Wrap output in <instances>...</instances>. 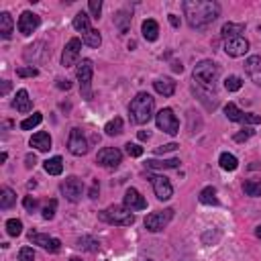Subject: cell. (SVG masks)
Listing matches in <instances>:
<instances>
[{"mask_svg":"<svg viewBox=\"0 0 261 261\" xmlns=\"http://www.w3.org/2000/svg\"><path fill=\"white\" fill-rule=\"evenodd\" d=\"M184 14L192 29H204L218 18L220 6L218 2H212V0H186Z\"/></svg>","mask_w":261,"mask_h":261,"instance_id":"obj_1","label":"cell"},{"mask_svg":"<svg viewBox=\"0 0 261 261\" xmlns=\"http://www.w3.org/2000/svg\"><path fill=\"white\" fill-rule=\"evenodd\" d=\"M218 77H220V67L218 63L210 61V59H204L200 63L194 65V82L198 84L200 90H206V92H212L216 90V84H218Z\"/></svg>","mask_w":261,"mask_h":261,"instance_id":"obj_2","label":"cell"},{"mask_svg":"<svg viewBox=\"0 0 261 261\" xmlns=\"http://www.w3.org/2000/svg\"><path fill=\"white\" fill-rule=\"evenodd\" d=\"M153 108H155V100H153V96L147 94V92H139V94L130 100V104H128V114H130L133 122H137V124H145V122L151 120V116H153Z\"/></svg>","mask_w":261,"mask_h":261,"instance_id":"obj_3","label":"cell"},{"mask_svg":"<svg viewBox=\"0 0 261 261\" xmlns=\"http://www.w3.org/2000/svg\"><path fill=\"white\" fill-rule=\"evenodd\" d=\"M98 218L108 222V224H118V226H130L135 222V214L126 206H118V204H112V206L104 208L98 214Z\"/></svg>","mask_w":261,"mask_h":261,"instance_id":"obj_4","label":"cell"},{"mask_svg":"<svg viewBox=\"0 0 261 261\" xmlns=\"http://www.w3.org/2000/svg\"><path fill=\"white\" fill-rule=\"evenodd\" d=\"M75 75H77V82H80V92H82V98L84 100H92V75H94V63L92 59H82L77 63V69H75Z\"/></svg>","mask_w":261,"mask_h":261,"instance_id":"obj_5","label":"cell"},{"mask_svg":"<svg viewBox=\"0 0 261 261\" xmlns=\"http://www.w3.org/2000/svg\"><path fill=\"white\" fill-rule=\"evenodd\" d=\"M171 218H173V210L171 208L155 210V212H151V214L145 216V228L149 232H159V230H163L169 224Z\"/></svg>","mask_w":261,"mask_h":261,"instance_id":"obj_6","label":"cell"},{"mask_svg":"<svg viewBox=\"0 0 261 261\" xmlns=\"http://www.w3.org/2000/svg\"><path fill=\"white\" fill-rule=\"evenodd\" d=\"M155 122H157V126H159L163 133H167V135H177V133H179V120L175 118V114H173L171 108H161V110L155 114Z\"/></svg>","mask_w":261,"mask_h":261,"instance_id":"obj_7","label":"cell"},{"mask_svg":"<svg viewBox=\"0 0 261 261\" xmlns=\"http://www.w3.org/2000/svg\"><path fill=\"white\" fill-rule=\"evenodd\" d=\"M61 192H63V196L69 202H80L82 200V194H84V181L80 177H75V175H69V177L63 179Z\"/></svg>","mask_w":261,"mask_h":261,"instance_id":"obj_8","label":"cell"},{"mask_svg":"<svg viewBox=\"0 0 261 261\" xmlns=\"http://www.w3.org/2000/svg\"><path fill=\"white\" fill-rule=\"evenodd\" d=\"M67 149L71 155H86L88 153V141L86 137L82 135L80 128H71L69 130V137H67Z\"/></svg>","mask_w":261,"mask_h":261,"instance_id":"obj_9","label":"cell"},{"mask_svg":"<svg viewBox=\"0 0 261 261\" xmlns=\"http://www.w3.org/2000/svg\"><path fill=\"white\" fill-rule=\"evenodd\" d=\"M96 161H98L102 167H118L120 161H122V153H120L116 147H104V149L98 151Z\"/></svg>","mask_w":261,"mask_h":261,"instance_id":"obj_10","label":"cell"},{"mask_svg":"<svg viewBox=\"0 0 261 261\" xmlns=\"http://www.w3.org/2000/svg\"><path fill=\"white\" fill-rule=\"evenodd\" d=\"M29 239L33 245H39L41 249L49 251V253H57L61 249V241L55 239V237H49V234H43V232H29Z\"/></svg>","mask_w":261,"mask_h":261,"instance_id":"obj_11","label":"cell"},{"mask_svg":"<svg viewBox=\"0 0 261 261\" xmlns=\"http://www.w3.org/2000/svg\"><path fill=\"white\" fill-rule=\"evenodd\" d=\"M80 49H82V41L77 37L69 39L67 45H65V49H63V53H61V65L63 67L73 65L77 61V57H80Z\"/></svg>","mask_w":261,"mask_h":261,"instance_id":"obj_12","label":"cell"},{"mask_svg":"<svg viewBox=\"0 0 261 261\" xmlns=\"http://www.w3.org/2000/svg\"><path fill=\"white\" fill-rule=\"evenodd\" d=\"M39 22H41V18H39V14H35V12H31V10H24L20 16H18V33L20 35H33V31L39 27Z\"/></svg>","mask_w":261,"mask_h":261,"instance_id":"obj_13","label":"cell"},{"mask_svg":"<svg viewBox=\"0 0 261 261\" xmlns=\"http://www.w3.org/2000/svg\"><path fill=\"white\" fill-rule=\"evenodd\" d=\"M151 184L159 200H169L173 196V186L165 175H151Z\"/></svg>","mask_w":261,"mask_h":261,"instance_id":"obj_14","label":"cell"},{"mask_svg":"<svg viewBox=\"0 0 261 261\" xmlns=\"http://www.w3.org/2000/svg\"><path fill=\"white\" fill-rule=\"evenodd\" d=\"M224 51H226V55H230V57H241V55H245V53L249 51V41H247L245 37L228 39V41H224Z\"/></svg>","mask_w":261,"mask_h":261,"instance_id":"obj_15","label":"cell"},{"mask_svg":"<svg viewBox=\"0 0 261 261\" xmlns=\"http://www.w3.org/2000/svg\"><path fill=\"white\" fill-rule=\"evenodd\" d=\"M124 206H126L130 212H135V210H145V208H147V200L139 194V190L128 188V190L124 192Z\"/></svg>","mask_w":261,"mask_h":261,"instance_id":"obj_16","label":"cell"},{"mask_svg":"<svg viewBox=\"0 0 261 261\" xmlns=\"http://www.w3.org/2000/svg\"><path fill=\"white\" fill-rule=\"evenodd\" d=\"M245 71L257 86H261V55H251L245 61Z\"/></svg>","mask_w":261,"mask_h":261,"instance_id":"obj_17","label":"cell"},{"mask_svg":"<svg viewBox=\"0 0 261 261\" xmlns=\"http://www.w3.org/2000/svg\"><path fill=\"white\" fill-rule=\"evenodd\" d=\"M153 88H155V92L157 94H161V96H173V92H175V82L171 80V77H159V80H155L153 82Z\"/></svg>","mask_w":261,"mask_h":261,"instance_id":"obj_18","label":"cell"},{"mask_svg":"<svg viewBox=\"0 0 261 261\" xmlns=\"http://www.w3.org/2000/svg\"><path fill=\"white\" fill-rule=\"evenodd\" d=\"M29 143H31V147H35V149H39V151H49V149H51V137H49V133H45V130L35 133Z\"/></svg>","mask_w":261,"mask_h":261,"instance_id":"obj_19","label":"cell"},{"mask_svg":"<svg viewBox=\"0 0 261 261\" xmlns=\"http://www.w3.org/2000/svg\"><path fill=\"white\" fill-rule=\"evenodd\" d=\"M90 18H92V16H88L84 10H80V12L73 16V29H75L77 33H82V37H86V35L92 31V27H90Z\"/></svg>","mask_w":261,"mask_h":261,"instance_id":"obj_20","label":"cell"},{"mask_svg":"<svg viewBox=\"0 0 261 261\" xmlns=\"http://www.w3.org/2000/svg\"><path fill=\"white\" fill-rule=\"evenodd\" d=\"M241 33H245V24L243 22H224L222 29H220V35L224 37V41L241 37Z\"/></svg>","mask_w":261,"mask_h":261,"instance_id":"obj_21","label":"cell"},{"mask_svg":"<svg viewBox=\"0 0 261 261\" xmlns=\"http://www.w3.org/2000/svg\"><path fill=\"white\" fill-rule=\"evenodd\" d=\"M12 106H14L18 112H31L33 100L29 98V92H27V90H18V92H16V98H14V102H12Z\"/></svg>","mask_w":261,"mask_h":261,"instance_id":"obj_22","label":"cell"},{"mask_svg":"<svg viewBox=\"0 0 261 261\" xmlns=\"http://www.w3.org/2000/svg\"><path fill=\"white\" fill-rule=\"evenodd\" d=\"M141 33H143L145 41H157V37H159V24L153 18H147V20H143Z\"/></svg>","mask_w":261,"mask_h":261,"instance_id":"obj_23","label":"cell"},{"mask_svg":"<svg viewBox=\"0 0 261 261\" xmlns=\"http://www.w3.org/2000/svg\"><path fill=\"white\" fill-rule=\"evenodd\" d=\"M130 12L128 10H118L114 14V27L118 29V33H126L130 29Z\"/></svg>","mask_w":261,"mask_h":261,"instance_id":"obj_24","label":"cell"},{"mask_svg":"<svg viewBox=\"0 0 261 261\" xmlns=\"http://www.w3.org/2000/svg\"><path fill=\"white\" fill-rule=\"evenodd\" d=\"M12 29H14V20L8 12H0V37L2 39H10L12 37Z\"/></svg>","mask_w":261,"mask_h":261,"instance_id":"obj_25","label":"cell"},{"mask_svg":"<svg viewBox=\"0 0 261 261\" xmlns=\"http://www.w3.org/2000/svg\"><path fill=\"white\" fill-rule=\"evenodd\" d=\"M179 165V159L173 157V159H149L147 161V167L149 169H173Z\"/></svg>","mask_w":261,"mask_h":261,"instance_id":"obj_26","label":"cell"},{"mask_svg":"<svg viewBox=\"0 0 261 261\" xmlns=\"http://www.w3.org/2000/svg\"><path fill=\"white\" fill-rule=\"evenodd\" d=\"M224 114H226V118L232 120V122H245V118H247V114H245L243 110H239V106H237L234 102H228V104L224 106Z\"/></svg>","mask_w":261,"mask_h":261,"instance_id":"obj_27","label":"cell"},{"mask_svg":"<svg viewBox=\"0 0 261 261\" xmlns=\"http://www.w3.org/2000/svg\"><path fill=\"white\" fill-rule=\"evenodd\" d=\"M43 167H45V171H47L49 175H59V173L63 171V159H61L59 155H55V157L47 159Z\"/></svg>","mask_w":261,"mask_h":261,"instance_id":"obj_28","label":"cell"},{"mask_svg":"<svg viewBox=\"0 0 261 261\" xmlns=\"http://www.w3.org/2000/svg\"><path fill=\"white\" fill-rule=\"evenodd\" d=\"M243 192L251 198H259L261 196V179H247L243 181Z\"/></svg>","mask_w":261,"mask_h":261,"instance_id":"obj_29","label":"cell"},{"mask_svg":"<svg viewBox=\"0 0 261 261\" xmlns=\"http://www.w3.org/2000/svg\"><path fill=\"white\" fill-rule=\"evenodd\" d=\"M218 163H220V167H222L224 171H234V169L239 167V161H237V157H234L232 153H220Z\"/></svg>","mask_w":261,"mask_h":261,"instance_id":"obj_30","label":"cell"},{"mask_svg":"<svg viewBox=\"0 0 261 261\" xmlns=\"http://www.w3.org/2000/svg\"><path fill=\"white\" fill-rule=\"evenodd\" d=\"M14 202H16V194L8 186H4L2 188V196H0V208L2 210H8L10 206H14Z\"/></svg>","mask_w":261,"mask_h":261,"instance_id":"obj_31","label":"cell"},{"mask_svg":"<svg viewBox=\"0 0 261 261\" xmlns=\"http://www.w3.org/2000/svg\"><path fill=\"white\" fill-rule=\"evenodd\" d=\"M104 133H106L108 137H114V135H120V133H122V118H118V116H114L112 120H108V122H106V126H104Z\"/></svg>","mask_w":261,"mask_h":261,"instance_id":"obj_32","label":"cell"},{"mask_svg":"<svg viewBox=\"0 0 261 261\" xmlns=\"http://www.w3.org/2000/svg\"><path fill=\"white\" fill-rule=\"evenodd\" d=\"M200 202L202 204H218V198H216V190L212 186H206L202 192H200Z\"/></svg>","mask_w":261,"mask_h":261,"instance_id":"obj_33","label":"cell"},{"mask_svg":"<svg viewBox=\"0 0 261 261\" xmlns=\"http://www.w3.org/2000/svg\"><path fill=\"white\" fill-rule=\"evenodd\" d=\"M77 247L80 249H84V251H98L100 249V243L94 239V237H80L77 239Z\"/></svg>","mask_w":261,"mask_h":261,"instance_id":"obj_34","label":"cell"},{"mask_svg":"<svg viewBox=\"0 0 261 261\" xmlns=\"http://www.w3.org/2000/svg\"><path fill=\"white\" fill-rule=\"evenodd\" d=\"M82 41L88 45V47H100V43H102V37H100V33L96 31V29H92L86 37H82Z\"/></svg>","mask_w":261,"mask_h":261,"instance_id":"obj_35","label":"cell"},{"mask_svg":"<svg viewBox=\"0 0 261 261\" xmlns=\"http://www.w3.org/2000/svg\"><path fill=\"white\" fill-rule=\"evenodd\" d=\"M41 120H43V114H41V112H33L29 118H24V120L20 122V128H22V130H29V128L37 126Z\"/></svg>","mask_w":261,"mask_h":261,"instance_id":"obj_36","label":"cell"},{"mask_svg":"<svg viewBox=\"0 0 261 261\" xmlns=\"http://www.w3.org/2000/svg\"><path fill=\"white\" fill-rule=\"evenodd\" d=\"M6 232H8L10 237H18V234L22 232V222H20L18 218H10V220H6Z\"/></svg>","mask_w":261,"mask_h":261,"instance_id":"obj_37","label":"cell"},{"mask_svg":"<svg viewBox=\"0 0 261 261\" xmlns=\"http://www.w3.org/2000/svg\"><path fill=\"white\" fill-rule=\"evenodd\" d=\"M224 88H226L228 92H239V90L243 88V80H241L239 75H228V77L224 80Z\"/></svg>","mask_w":261,"mask_h":261,"instance_id":"obj_38","label":"cell"},{"mask_svg":"<svg viewBox=\"0 0 261 261\" xmlns=\"http://www.w3.org/2000/svg\"><path fill=\"white\" fill-rule=\"evenodd\" d=\"M16 75H18V77H35V75H39V69L33 67V65H29V67H18V69H16Z\"/></svg>","mask_w":261,"mask_h":261,"instance_id":"obj_39","label":"cell"},{"mask_svg":"<svg viewBox=\"0 0 261 261\" xmlns=\"http://www.w3.org/2000/svg\"><path fill=\"white\" fill-rule=\"evenodd\" d=\"M124 151H126V155H130V157H141V155H143V147L137 145V143H126V145H124Z\"/></svg>","mask_w":261,"mask_h":261,"instance_id":"obj_40","label":"cell"},{"mask_svg":"<svg viewBox=\"0 0 261 261\" xmlns=\"http://www.w3.org/2000/svg\"><path fill=\"white\" fill-rule=\"evenodd\" d=\"M88 8H90L92 18H100V12H102V0H90Z\"/></svg>","mask_w":261,"mask_h":261,"instance_id":"obj_41","label":"cell"},{"mask_svg":"<svg viewBox=\"0 0 261 261\" xmlns=\"http://www.w3.org/2000/svg\"><path fill=\"white\" fill-rule=\"evenodd\" d=\"M55 208H57V200H51V202L43 208V218H45V220H51V218L55 216Z\"/></svg>","mask_w":261,"mask_h":261,"instance_id":"obj_42","label":"cell"},{"mask_svg":"<svg viewBox=\"0 0 261 261\" xmlns=\"http://www.w3.org/2000/svg\"><path fill=\"white\" fill-rule=\"evenodd\" d=\"M18 261H35V253L31 247H22L18 251Z\"/></svg>","mask_w":261,"mask_h":261,"instance_id":"obj_43","label":"cell"},{"mask_svg":"<svg viewBox=\"0 0 261 261\" xmlns=\"http://www.w3.org/2000/svg\"><path fill=\"white\" fill-rule=\"evenodd\" d=\"M249 137H253V128H243V130H239L232 139H234L237 143H243V141H247Z\"/></svg>","mask_w":261,"mask_h":261,"instance_id":"obj_44","label":"cell"},{"mask_svg":"<svg viewBox=\"0 0 261 261\" xmlns=\"http://www.w3.org/2000/svg\"><path fill=\"white\" fill-rule=\"evenodd\" d=\"M179 145L177 143H167V145H159V147H155V153L157 155H163V153H169V151H175Z\"/></svg>","mask_w":261,"mask_h":261,"instance_id":"obj_45","label":"cell"},{"mask_svg":"<svg viewBox=\"0 0 261 261\" xmlns=\"http://www.w3.org/2000/svg\"><path fill=\"white\" fill-rule=\"evenodd\" d=\"M22 206H24L29 212H33V210L37 208V200H35L33 196H24V200H22Z\"/></svg>","mask_w":261,"mask_h":261,"instance_id":"obj_46","label":"cell"},{"mask_svg":"<svg viewBox=\"0 0 261 261\" xmlns=\"http://www.w3.org/2000/svg\"><path fill=\"white\" fill-rule=\"evenodd\" d=\"M57 88H61V90H69L71 84H69L67 80H57Z\"/></svg>","mask_w":261,"mask_h":261,"instance_id":"obj_47","label":"cell"},{"mask_svg":"<svg viewBox=\"0 0 261 261\" xmlns=\"http://www.w3.org/2000/svg\"><path fill=\"white\" fill-rule=\"evenodd\" d=\"M24 161H27V163H24L27 167H35V163H37V159H35V155H27V157H24Z\"/></svg>","mask_w":261,"mask_h":261,"instance_id":"obj_48","label":"cell"},{"mask_svg":"<svg viewBox=\"0 0 261 261\" xmlns=\"http://www.w3.org/2000/svg\"><path fill=\"white\" fill-rule=\"evenodd\" d=\"M8 92H10V82H8V80H4V82H2V96H6Z\"/></svg>","mask_w":261,"mask_h":261,"instance_id":"obj_49","label":"cell"},{"mask_svg":"<svg viewBox=\"0 0 261 261\" xmlns=\"http://www.w3.org/2000/svg\"><path fill=\"white\" fill-rule=\"evenodd\" d=\"M169 24H171V27H179V18H177L175 14H169Z\"/></svg>","mask_w":261,"mask_h":261,"instance_id":"obj_50","label":"cell"},{"mask_svg":"<svg viewBox=\"0 0 261 261\" xmlns=\"http://www.w3.org/2000/svg\"><path fill=\"white\" fill-rule=\"evenodd\" d=\"M90 198H98V181H94V186L90 190Z\"/></svg>","mask_w":261,"mask_h":261,"instance_id":"obj_51","label":"cell"},{"mask_svg":"<svg viewBox=\"0 0 261 261\" xmlns=\"http://www.w3.org/2000/svg\"><path fill=\"white\" fill-rule=\"evenodd\" d=\"M139 139H141V141H147V139H149V133L141 130V133H139Z\"/></svg>","mask_w":261,"mask_h":261,"instance_id":"obj_52","label":"cell"},{"mask_svg":"<svg viewBox=\"0 0 261 261\" xmlns=\"http://www.w3.org/2000/svg\"><path fill=\"white\" fill-rule=\"evenodd\" d=\"M257 237H259V239H261V224H259V226H257Z\"/></svg>","mask_w":261,"mask_h":261,"instance_id":"obj_53","label":"cell"},{"mask_svg":"<svg viewBox=\"0 0 261 261\" xmlns=\"http://www.w3.org/2000/svg\"><path fill=\"white\" fill-rule=\"evenodd\" d=\"M69 261H80V259H77V257H71V259H69Z\"/></svg>","mask_w":261,"mask_h":261,"instance_id":"obj_54","label":"cell"}]
</instances>
